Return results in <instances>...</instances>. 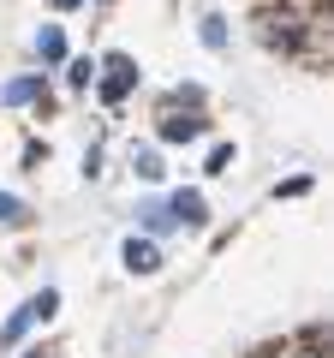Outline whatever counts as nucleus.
<instances>
[{
    "label": "nucleus",
    "instance_id": "1",
    "mask_svg": "<svg viewBox=\"0 0 334 358\" xmlns=\"http://www.w3.org/2000/svg\"><path fill=\"white\" fill-rule=\"evenodd\" d=\"M96 90H102V102H126L131 90H138V60H131V54H108Z\"/></svg>",
    "mask_w": 334,
    "mask_h": 358
},
{
    "label": "nucleus",
    "instance_id": "2",
    "mask_svg": "<svg viewBox=\"0 0 334 358\" xmlns=\"http://www.w3.org/2000/svg\"><path fill=\"white\" fill-rule=\"evenodd\" d=\"M54 310H60V293H54V287H42V293L30 299V305L18 310L13 322H6V329H0V341H6V346H13V341H24V329H30V322H48Z\"/></svg>",
    "mask_w": 334,
    "mask_h": 358
},
{
    "label": "nucleus",
    "instance_id": "3",
    "mask_svg": "<svg viewBox=\"0 0 334 358\" xmlns=\"http://www.w3.org/2000/svg\"><path fill=\"white\" fill-rule=\"evenodd\" d=\"M167 209H173V221H180V227H203V221H209V203H203V192H180V197H173Z\"/></svg>",
    "mask_w": 334,
    "mask_h": 358
},
{
    "label": "nucleus",
    "instance_id": "4",
    "mask_svg": "<svg viewBox=\"0 0 334 358\" xmlns=\"http://www.w3.org/2000/svg\"><path fill=\"white\" fill-rule=\"evenodd\" d=\"M126 268L131 275H155V268H161V251H155L150 239H126Z\"/></svg>",
    "mask_w": 334,
    "mask_h": 358
},
{
    "label": "nucleus",
    "instance_id": "5",
    "mask_svg": "<svg viewBox=\"0 0 334 358\" xmlns=\"http://www.w3.org/2000/svg\"><path fill=\"white\" fill-rule=\"evenodd\" d=\"M161 138L167 143H191V138H203V120H197V114H167L161 120Z\"/></svg>",
    "mask_w": 334,
    "mask_h": 358
},
{
    "label": "nucleus",
    "instance_id": "6",
    "mask_svg": "<svg viewBox=\"0 0 334 358\" xmlns=\"http://www.w3.org/2000/svg\"><path fill=\"white\" fill-rule=\"evenodd\" d=\"M138 221H143V227H150V233H167V227H180V221H173V209H167V203H143V209H138Z\"/></svg>",
    "mask_w": 334,
    "mask_h": 358
},
{
    "label": "nucleus",
    "instance_id": "7",
    "mask_svg": "<svg viewBox=\"0 0 334 358\" xmlns=\"http://www.w3.org/2000/svg\"><path fill=\"white\" fill-rule=\"evenodd\" d=\"M36 54H42V60H60V54H66L60 24H42V30H36Z\"/></svg>",
    "mask_w": 334,
    "mask_h": 358
},
{
    "label": "nucleus",
    "instance_id": "8",
    "mask_svg": "<svg viewBox=\"0 0 334 358\" xmlns=\"http://www.w3.org/2000/svg\"><path fill=\"white\" fill-rule=\"evenodd\" d=\"M30 96H42V72L36 78H13V84L0 90V102H30Z\"/></svg>",
    "mask_w": 334,
    "mask_h": 358
},
{
    "label": "nucleus",
    "instance_id": "9",
    "mask_svg": "<svg viewBox=\"0 0 334 358\" xmlns=\"http://www.w3.org/2000/svg\"><path fill=\"white\" fill-rule=\"evenodd\" d=\"M131 167H138V179H161V155H155V150H138Z\"/></svg>",
    "mask_w": 334,
    "mask_h": 358
},
{
    "label": "nucleus",
    "instance_id": "10",
    "mask_svg": "<svg viewBox=\"0 0 334 358\" xmlns=\"http://www.w3.org/2000/svg\"><path fill=\"white\" fill-rule=\"evenodd\" d=\"M66 78H72V90H90L96 84V60H72V72H66Z\"/></svg>",
    "mask_w": 334,
    "mask_h": 358
},
{
    "label": "nucleus",
    "instance_id": "11",
    "mask_svg": "<svg viewBox=\"0 0 334 358\" xmlns=\"http://www.w3.org/2000/svg\"><path fill=\"white\" fill-rule=\"evenodd\" d=\"M209 173H227V167H233V143H215V150H209Z\"/></svg>",
    "mask_w": 334,
    "mask_h": 358
},
{
    "label": "nucleus",
    "instance_id": "12",
    "mask_svg": "<svg viewBox=\"0 0 334 358\" xmlns=\"http://www.w3.org/2000/svg\"><path fill=\"white\" fill-rule=\"evenodd\" d=\"M0 221H6V227H13V221H24V203H18L13 192H0Z\"/></svg>",
    "mask_w": 334,
    "mask_h": 358
},
{
    "label": "nucleus",
    "instance_id": "13",
    "mask_svg": "<svg viewBox=\"0 0 334 358\" xmlns=\"http://www.w3.org/2000/svg\"><path fill=\"white\" fill-rule=\"evenodd\" d=\"M203 42L209 48H227V24H221V18H203Z\"/></svg>",
    "mask_w": 334,
    "mask_h": 358
},
{
    "label": "nucleus",
    "instance_id": "14",
    "mask_svg": "<svg viewBox=\"0 0 334 358\" xmlns=\"http://www.w3.org/2000/svg\"><path fill=\"white\" fill-rule=\"evenodd\" d=\"M54 6H60V13H72V6H78V0H54Z\"/></svg>",
    "mask_w": 334,
    "mask_h": 358
},
{
    "label": "nucleus",
    "instance_id": "15",
    "mask_svg": "<svg viewBox=\"0 0 334 358\" xmlns=\"http://www.w3.org/2000/svg\"><path fill=\"white\" fill-rule=\"evenodd\" d=\"M24 358H48V352H24Z\"/></svg>",
    "mask_w": 334,
    "mask_h": 358
}]
</instances>
